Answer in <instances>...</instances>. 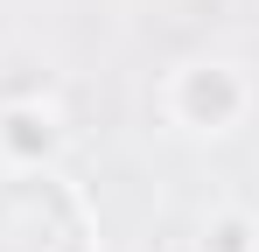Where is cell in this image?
<instances>
[{"label":"cell","mask_w":259,"mask_h":252,"mask_svg":"<svg viewBox=\"0 0 259 252\" xmlns=\"http://www.w3.org/2000/svg\"><path fill=\"white\" fill-rule=\"evenodd\" d=\"M182 105H189L196 119H210V126H217L231 105H238V91H231V77H224V70H196V77L182 84Z\"/></svg>","instance_id":"6da1fadb"},{"label":"cell","mask_w":259,"mask_h":252,"mask_svg":"<svg viewBox=\"0 0 259 252\" xmlns=\"http://www.w3.org/2000/svg\"><path fill=\"white\" fill-rule=\"evenodd\" d=\"M7 147L35 154V147H49V126H42V119H28V112H14V119H7Z\"/></svg>","instance_id":"7a4b0ae2"},{"label":"cell","mask_w":259,"mask_h":252,"mask_svg":"<svg viewBox=\"0 0 259 252\" xmlns=\"http://www.w3.org/2000/svg\"><path fill=\"white\" fill-rule=\"evenodd\" d=\"M217 252H245V231H238V224H224V231H217Z\"/></svg>","instance_id":"3957f363"}]
</instances>
